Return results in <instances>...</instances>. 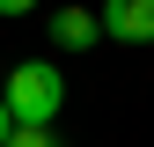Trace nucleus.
<instances>
[{
	"label": "nucleus",
	"mask_w": 154,
	"mask_h": 147,
	"mask_svg": "<svg viewBox=\"0 0 154 147\" xmlns=\"http://www.w3.org/2000/svg\"><path fill=\"white\" fill-rule=\"evenodd\" d=\"M0 103H8L15 125H51V118H59V103H66V81H59V66L22 59V66L8 74V88H0Z\"/></svg>",
	"instance_id": "1"
},
{
	"label": "nucleus",
	"mask_w": 154,
	"mask_h": 147,
	"mask_svg": "<svg viewBox=\"0 0 154 147\" xmlns=\"http://www.w3.org/2000/svg\"><path fill=\"white\" fill-rule=\"evenodd\" d=\"M103 37H118V44H154V0H110L103 8Z\"/></svg>",
	"instance_id": "2"
},
{
	"label": "nucleus",
	"mask_w": 154,
	"mask_h": 147,
	"mask_svg": "<svg viewBox=\"0 0 154 147\" xmlns=\"http://www.w3.org/2000/svg\"><path fill=\"white\" fill-rule=\"evenodd\" d=\"M95 37H103V15H88V8H59L51 15V44L59 52H88Z\"/></svg>",
	"instance_id": "3"
},
{
	"label": "nucleus",
	"mask_w": 154,
	"mask_h": 147,
	"mask_svg": "<svg viewBox=\"0 0 154 147\" xmlns=\"http://www.w3.org/2000/svg\"><path fill=\"white\" fill-rule=\"evenodd\" d=\"M8 147H59V133H51V125H15Z\"/></svg>",
	"instance_id": "4"
},
{
	"label": "nucleus",
	"mask_w": 154,
	"mask_h": 147,
	"mask_svg": "<svg viewBox=\"0 0 154 147\" xmlns=\"http://www.w3.org/2000/svg\"><path fill=\"white\" fill-rule=\"evenodd\" d=\"M15 140V118H8V103H0V147H8Z\"/></svg>",
	"instance_id": "5"
}]
</instances>
